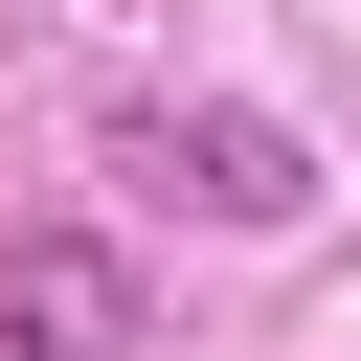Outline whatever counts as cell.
<instances>
[{
  "mask_svg": "<svg viewBox=\"0 0 361 361\" xmlns=\"http://www.w3.org/2000/svg\"><path fill=\"white\" fill-rule=\"evenodd\" d=\"M0 338H23V361H135L158 316H135V271H113L90 226H23V248H0Z\"/></svg>",
  "mask_w": 361,
  "mask_h": 361,
  "instance_id": "7a4b0ae2",
  "label": "cell"
},
{
  "mask_svg": "<svg viewBox=\"0 0 361 361\" xmlns=\"http://www.w3.org/2000/svg\"><path fill=\"white\" fill-rule=\"evenodd\" d=\"M113 158H135V180H180L203 226H293V203H316V135H293V113H248V90H203V113H113Z\"/></svg>",
  "mask_w": 361,
  "mask_h": 361,
  "instance_id": "6da1fadb",
  "label": "cell"
}]
</instances>
